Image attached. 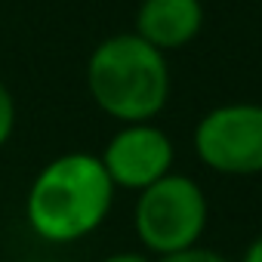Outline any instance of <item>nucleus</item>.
Segmentation results:
<instances>
[{
  "label": "nucleus",
  "mask_w": 262,
  "mask_h": 262,
  "mask_svg": "<svg viewBox=\"0 0 262 262\" xmlns=\"http://www.w3.org/2000/svg\"><path fill=\"white\" fill-rule=\"evenodd\" d=\"M102 262H151L145 253H133V250H120V253H111L105 256Z\"/></svg>",
  "instance_id": "nucleus-9"
},
{
  "label": "nucleus",
  "mask_w": 262,
  "mask_h": 262,
  "mask_svg": "<svg viewBox=\"0 0 262 262\" xmlns=\"http://www.w3.org/2000/svg\"><path fill=\"white\" fill-rule=\"evenodd\" d=\"M194 155L222 176L262 173V105L225 102L210 108L194 126Z\"/></svg>",
  "instance_id": "nucleus-4"
},
{
  "label": "nucleus",
  "mask_w": 262,
  "mask_h": 262,
  "mask_svg": "<svg viewBox=\"0 0 262 262\" xmlns=\"http://www.w3.org/2000/svg\"><path fill=\"white\" fill-rule=\"evenodd\" d=\"M136 194L139 198L133 207V228L148 253L167 256L201 244L210 207L204 188L191 176L173 170Z\"/></svg>",
  "instance_id": "nucleus-3"
},
{
  "label": "nucleus",
  "mask_w": 262,
  "mask_h": 262,
  "mask_svg": "<svg viewBox=\"0 0 262 262\" xmlns=\"http://www.w3.org/2000/svg\"><path fill=\"white\" fill-rule=\"evenodd\" d=\"M114 182L102 158L90 151H65L43 164L25 194V219L31 231L50 244H71L93 234L111 213Z\"/></svg>",
  "instance_id": "nucleus-1"
},
{
  "label": "nucleus",
  "mask_w": 262,
  "mask_h": 262,
  "mask_svg": "<svg viewBox=\"0 0 262 262\" xmlns=\"http://www.w3.org/2000/svg\"><path fill=\"white\" fill-rule=\"evenodd\" d=\"M241 262H262V234L244 250V259H241Z\"/></svg>",
  "instance_id": "nucleus-10"
},
{
  "label": "nucleus",
  "mask_w": 262,
  "mask_h": 262,
  "mask_svg": "<svg viewBox=\"0 0 262 262\" xmlns=\"http://www.w3.org/2000/svg\"><path fill=\"white\" fill-rule=\"evenodd\" d=\"M99 158L114 188L142 191L151 182L173 173L176 148L161 126L145 120V123H120Z\"/></svg>",
  "instance_id": "nucleus-5"
},
{
  "label": "nucleus",
  "mask_w": 262,
  "mask_h": 262,
  "mask_svg": "<svg viewBox=\"0 0 262 262\" xmlns=\"http://www.w3.org/2000/svg\"><path fill=\"white\" fill-rule=\"evenodd\" d=\"M155 262H228V259H225L222 253L210 250V247H201V244H194V247H188V250H179V253L158 256Z\"/></svg>",
  "instance_id": "nucleus-8"
},
{
  "label": "nucleus",
  "mask_w": 262,
  "mask_h": 262,
  "mask_svg": "<svg viewBox=\"0 0 262 262\" xmlns=\"http://www.w3.org/2000/svg\"><path fill=\"white\" fill-rule=\"evenodd\" d=\"M204 28V4L201 0H142L136 10V34L158 47L161 53H173L188 47Z\"/></svg>",
  "instance_id": "nucleus-6"
},
{
  "label": "nucleus",
  "mask_w": 262,
  "mask_h": 262,
  "mask_svg": "<svg viewBox=\"0 0 262 262\" xmlns=\"http://www.w3.org/2000/svg\"><path fill=\"white\" fill-rule=\"evenodd\" d=\"M13 129H16V99L10 86L0 80V148L13 139Z\"/></svg>",
  "instance_id": "nucleus-7"
},
{
  "label": "nucleus",
  "mask_w": 262,
  "mask_h": 262,
  "mask_svg": "<svg viewBox=\"0 0 262 262\" xmlns=\"http://www.w3.org/2000/svg\"><path fill=\"white\" fill-rule=\"evenodd\" d=\"M167 53L136 31L111 34L86 59V90L96 108L117 123L155 120L170 99Z\"/></svg>",
  "instance_id": "nucleus-2"
}]
</instances>
